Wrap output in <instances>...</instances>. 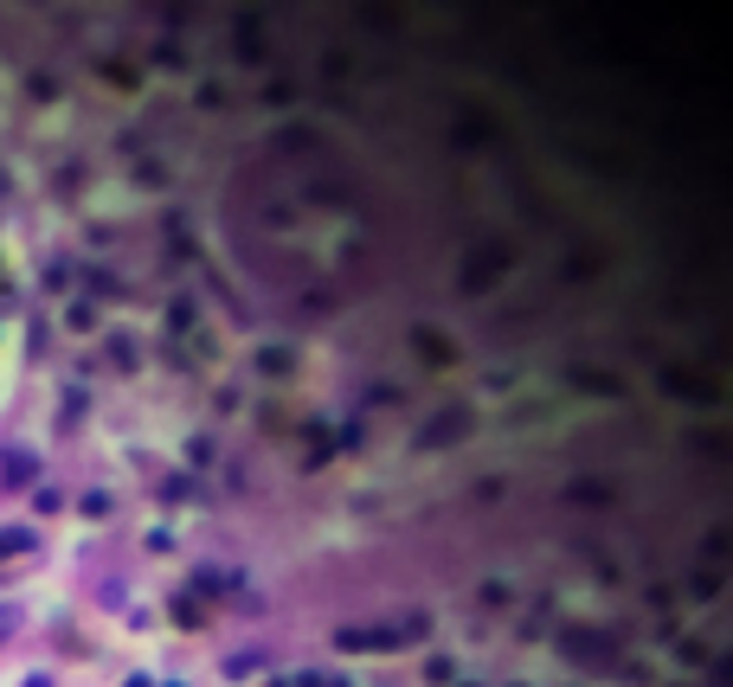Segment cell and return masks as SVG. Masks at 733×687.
<instances>
[{
  "instance_id": "6da1fadb",
  "label": "cell",
  "mask_w": 733,
  "mask_h": 687,
  "mask_svg": "<svg viewBox=\"0 0 733 687\" xmlns=\"http://www.w3.org/2000/svg\"><path fill=\"white\" fill-rule=\"evenodd\" d=\"M33 547V534H20V527H13V534H0V552H26Z\"/></svg>"
},
{
  "instance_id": "7a4b0ae2",
  "label": "cell",
  "mask_w": 733,
  "mask_h": 687,
  "mask_svg": "<svg viewBox=\"0 0 733 687\" xmlns=\"http://www.w3.org/2000/svg\"><path fill=\"white\" fill-rule=\"evenodd\" d=\"M0 193H7V180H0Z\"/></svg>"
}]
</instances>
